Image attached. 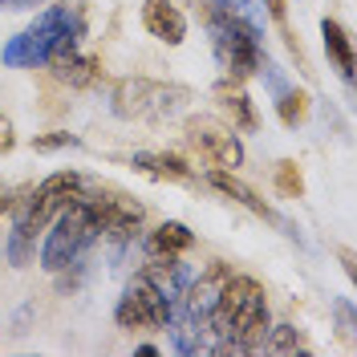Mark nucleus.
Listing matches in <instances>:
<instances>
[{
    "mask_svg": "<svg viewBox=\"0 0 357 357\" xmlns=\"http://www.w3.org/2000/svg\"><path fill=\"white\" fill-rule=\"evenodd\" d=\"M207 325H211V333L223 337L220 345H215V354H252V349H264V337L272 329L264 284L256 276H231L227 272Z\"/></svg>",
    "mask_w": 357,
    "mask_h": 357,
    "instance_id": "obj_1",
    "label": "nucleus"
},
{
    "mask_svg": "<svg viewBox=\"0 0 357 357\" xmlns=\"http://www.w3.org/2000/svg\"><path fill=\"white\" fill-rule=\"evenodd\" d=\"M82 33H86V13H82V8H66V4L45 8L24 33H17L13 41L0 49V61H4L8 69L45 66V61H53L57 53L77 49Z\"/></svg>",
    "mask_w": 357,
    "mask_h": 357,
    "instance_id": "obj_2",
    "label": "nucleus"
},
{
    "mask_svg": "<svg viewBox=\"0 0 357 357\" xmlns=\"http://www.w3.org/2000/svg\"><path fill=\"white\" fill-rule=\"evenodd\" d=\"M207 29H211V49H215V61H220L223 77L244 82L252 73H260V66H264L268 57H264V49H260V29L248 17H240L236 8L223 4V8L211 13Z\"/></svg>",
    "mask_w": 357,
    "mask_h": 357,
    "instance_id": "obj_3",
    "label": "nucleus"
},
{
    "mask_svg": "<svg viewBox=\"0 0 357 357\" xmlns=\"http://www.w3.org/2000/svg\"><path fill=\"white\" fill-rule=\"evenodd\" d=\"M191 89L175 82H155V77H122L110 93V106L118 118L130 122H162L187 110Z\"/></svg>",
    "mask_w": 357,
    "mask_h": 357,
    "instance_id": "obj_4",
    "label": "nucleus"
},
{
    "mask_svg": "<svg viewBox=\"0 0 357 357\" xmlns=\"http://www.w3.org/2000/svg\"><path fill=\"white\" fill-rule=\"evenodd\" d=\"M86 175H77V171H53L49 178H41L37 187H29V191H21L17 199H4V211H13L21 227H29L33 236L37 231H45L49 223H53V215L57 211H66L73 199H82L86 195Z\"/></svg>",
    "mask_w": 357,
    "mask_h": 357,
    "instance_id": "obj_5",
    "label": "nucleus"
},
{
    "mask_svg": "<svg viewBox=\"0 0 357 357\" xmlns=\"http://www.w3.org/2000/svg\"><path fill=\"white\" fill-rule=\"evenodd\" d=\"M93 240H98V223H93L89 203H86V195H82V199L69 203L66 211L53 215L49 231H45V244H41V268L61 272V268L77 264L82 252H86Z\"/></svg>",
    "mask_w": 357,
    "mask_h": 357,
    "instance_id": "obj_6",
    "label": "nucleus"
},
{
    "mask_svg": "<svg viewBox=\"0 0 357 357\" xmlns=\"http://www.w3.org/2000/svg\"><path fill=\"white\" fill-rule=\"evenodd\" d=\"M183 142L187 151L199 158L203 167H220V171H236L244 167V142L240 134L231 130L220 118H207V114H191L183 122Z\"/></svg>",
    "mask_w": 357,
    "mask_h": 357,
    "instance_id": "obj_7",
    "label": "nucleus"
},
{
    "mask_svg": "<svg viewBox=\"0 0 357 357\" xmlns=\"http://www.w3.org/2000/svg\"><path fill=\"white\" fill-rule=\"evenodd\" d=\"M86 203H89V215L98 223V236H106L114 244H130L138 236V227L146 220V207L134 203L126 191L118 187H98V191H86Z\"/></svg>",
    "mask_w": 357,
    "mask_h": 357,
    "instance_id": "obj_8",
    "label": "nucleus"
},
{
    "mask_svg": "<svg viewBox=\"0 0 357 357\" xmlns=\"http://www.w3.org/2000/svg\"><path fill=\"white\" fill-rule=\"evenodd\" d=\"M114 321H118V329H130V333H158L171 321V301L138 272L122 292V301L114 309Z\"/></svg>",
    "mask_w": 357,
    "mask_h": 357,
    "instance_id": "obj_9",
    "label": "nucleus"
},
{
    "mask_svg": "<svg viewBox=\"0 0 357 357\" xmlns=\"http://www.w3.org/2000/svg\"><path fill=\"white\" fill-rule=\"evenodd\" d=\"M211 98H215V106H220L223 122H227L236 134H252L256 126H260V114H256V106H252V98L244 93V82L223 77V82H215Z\"/></svg>",
    "mask_w": 357,
    "mask_h": 357,
    "instance_id": "obj_10",
    "label": "nucleus"
},
{
    "mask_svg": "<svg viewBox=\"0 0 357 357\" xmlns=\"http://www.w3.org/2000/svg\"><path fill=\"white\" fill-rule=\"evenodd\" d=\"M142 29L158 45H183L187 41V17L175 0H142Z\"/></svg>",
    "mask_w": 357,
    "mask_h": 357,
    "instance_id": "obj_11",
    "label": "nucleus"
},
{
    "mask_svg": "<svg viewBox=\"0 0 357 357\" xmlns=\"http://www.w3.org/2000/svg\"><path fill=\"white\" fill-rule=\"evenodd\" d=\"M53 82H61L69 89H89L98 77H102V57L98 53H82V49H69V53H57L53 61H45Z\"/></svg>",
    "mask_w": 357,
    "mask_h": 357,
    "instance_id": "obj_12",
    "label": "nucleus"
},
{
    "mask_svg": "<svg viewBox=\"0 0 357 357\" xmlns=\"http://www.w3.org/2000/svg\"><path fill=\"white\" fill-rule=\"evenodd\" d=\"M203 178H207V187H215L220 195L236 199L240 207H248L252 215H260V220L276 223V227H284V220H280V215H276V211H272V207H268V203L260 199V195H256V191L248 187L244 178L236 175V171H220V167H207V175H203Z\"/></svg>",
    "mask_w": 357,
    "mask_h": 357,
    "instance_id": "obj_13",
    "label": "nucleus"
},
{
    "mask_svg": "<svg viewBox=\"0 0 357 357\" xmlns=\"http://www.w3.org/2000/svg\"><path fill=\"white\" fill-rule=\"evenodd\" d=\"M142 276L171 301V309L183 301V292L191 284V268L183 264V256H151V264L142 268Z\"/></svg>",
    "mask_w": 357,
    "mask_h": 357,
    "instance_id": "obj_14",
    "label": "nucleus"
},
{
    "mask_svg": "<svg viewBox=\"0 0 357 357\" xmlns=\"http://www.w3.org/2000/svg\"><path fill=\"white\" fill-rule=\"evenodd\" d=\"M130 162L138 175L158 178V183H191L195 178V167L183 155H171V151H138Z\"/></svg>",
    "mask_w": 357,
    "mask_h": 357,
    "instance_id": "obj_15",
    "label": "nucleus"
},
{
    "mask_svg": "<svg viewBox=\"0 0 357 357\" xmlns=\"http://www.w3.org/2000/svg\"><path fill=\"white\" fill-rule=\"evenodd\" d=\"M321 37H325V57H329V66L349 82L354 77V41H349V29L333 17H325L321 21Z\"/></svg>",
    "mask_w": 357,
    "mask_h": 357,
    "instance_id": "obj_16",
    "label": "nucleus"
},
{
    "mask_svg": "<svg viewBox=\"0 0 357 357\" xmlns=\"http://www.w3.org/2000/svg\"><path fill=\"white\" fill-rule=\"evenodd\" d=\"M146 248H151V256H187L195 248V231L178 220H167L146 236Z\"/></svg>",
    "mask_w": 357,
    "mask_h": 357,
    "instance_id": "obj_17",
    "label": "nucleus"
},
{
    "mask_svg": "<svg viewBox=\"0 0 357 357\" xmlns=\"http://www.w3.org/2000/svg\"><path fill=\"white\" fill-rule=\"evenodd\" d=\"M309 114H312V98H309V89H296L289 86L280 98H276V118L289 126V130H296V126H305L309 122Z\"/></svg>",
    "mask_w": 357,
    "mask_h": 357,
    "instance_id": "obj_18",
    "label": "nucleus"
},
{
    "mask_svg": "<svg viewBox=\"0 0 357 357\" xmlns=\"http://www.w3.org/2000/svg\"><path fill=\"white\" fill-rule=\"evenodd\" d=\"M264 345L272 349V354H309V337L301 333L296 325H272L264 337Z\"/></svg>",
    "mask_w": 357,
    "mask_h": 357,
    "instance_id": "obj_19",
    "label": "nucleus"
},
{
    "mask_svg": "<svg viewBox=\"0 0 357 357\" xmlns=\"http://www.w3.org/2000/svg\"><path fill=\"white\" fill-rule=\"evenodd\" d=\"M272 183H276V195H284V199H301L305 195V175H301L296 158H280L276 171H272Z\"/></svg>",
    "mask_w": 357,
    "mask_h": 357,
    "instance_id": "obj_20",
    "label": "nucleus"
},
{
    "mask_svg": "<svg viewBox=\"0 0 357 357\" xmlns=\"http://www.w3.org/2000/svg\"><path fill=\"white\" fill-rule=\"evenodd\" d=\"M37 155H53V151H66V146H77V134H66V130H49V134H33L29 142Z\"/></svg>",
    "mask_w": 357,
    "mask_h": 357,
    "instance_id": "obj_21",
    "label": "nucleus"
},
{
    "mask_svg": "<svg viewBox=\"0 0 357 357\" xmlns=\"http://www.w3.org/2000/svg\"><path fill=\"white\" fill-rule=\"evenodd\" d=\"M260 4L268 8V17L280 24V29H289V24H284V21H289V0H260Z\"/></svg>",
    "mask_w": 357,
    "mask_h": 357,
    "instance_id": "obj_22",
    "label": "nucleus"
},
{
    "mask_svg": "<svg viewBox=\"0 0 357 357\" xmlns=\"http://www.w3.org/2000/svg\"><path fill=\"white\" fill-rule=\"evenodd\" d=\"M13 146H17V134H13V122H8V118L0 114V155H8Z\"/></svg>",
    "mask_w": 357,
    "mask_h": 357,
    "instance_id": "obj_23",
    "label": "nucleus"
},
{
    "mask_svg": "<svg viewBox=\"0 0 357 357\" xmlns=\"http://www.w3.org/2000/svg\"><path fill=\"white\" fill-rule=\"evenodd\" d=\"M341 264H345V272L354 276V252H349V248H341Z\"/></svg>",
    "mask_w": 357,
    "mask_h": 357,
    "instance_id": "obj_24",
    "label": "nucleus"
},
{
    "mask_svg": "<svg viewBox=\"0 0 357 357\" xmlns=\"http://www.w3.org/2000/svg\"><path fill=\"white\" fill-rule=\"evenodd\" d=\"M24 4H37V0H0V8H24Z\"/></svg>",
    "mask_w": 357,
    "mask_h": 357,
    "instance_id": "obj_25",
    "label": "nucleus"
},
{
    "mask_svg": "<svg viewBox=\"0 0 357 357\" xmlns=\"http://www.w3.org/2000/svg\"><path fill=\"white\" fill-rule=\"evenodd\" d=\"M0 215H4V191H0Z\"/></svg>",
    "mask_w": 357,
    "mask_h": 357,
    "instance_id": "obj_26",
    "label": "nucleus"
}]
</instances>
